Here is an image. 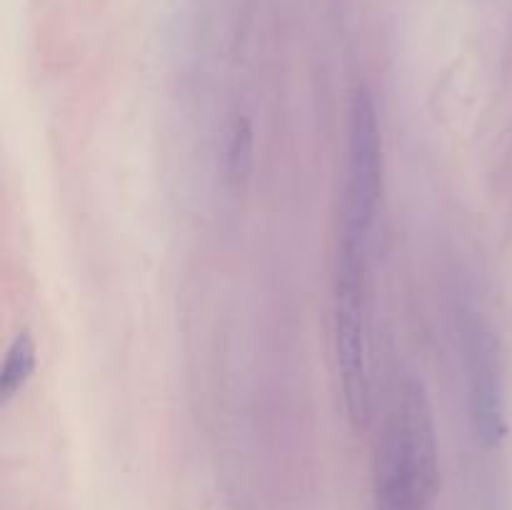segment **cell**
Listing matches in <instances>:
<instances>
[{
    "mask_svg": "<svg viewBox=\"0 0 512 510\" xmlns=\"http://www.w3.org/2000/svg\"><path fill=\"white\" fill-rule=\"evenodd\" d=\"M440 458L433 410L423 385L405 380L375 445V510H428L438 493Z\"/></svg>",
    "mask_w": 512,
    "mask_h": 510,
    "instance_id": "obj_1",
    "label": "cell"
},
{
    "mask_svg": "<svg viewBox=\"0 0 512 510\" xmlns=\"http://www.w3.org/2000/svg\"><path fill=\"white\" fill-rule=\"evenodd\" d=\"M458 350L463 358L468 418L480 448L495 450L508 438V390H505L503 350L488 313L478 300L465 295L455 310Z\"/></svg>",
    "mask_w": 512,
    "mask_h": 510,
    "instance_id": "obj_4",
    "label": "cell"
},
{
    "mask_svg": "<svg viewBox=\"0 0 512 510\" xmlns=\"http://www.w3.org/2000/svg\"><path fill=\"white\" fill-rule=\"evenodd\" d=\"M333 350L343 413L355 430L373 410L370 380V260L338 253L333 275Z\"/></svg>",
    "mask_w": 512,
    "mask_h": 510,
    "instance_id": "obj_3",
    "label": "cell"
},
{
    "mask_svg": "<svg viewBox=\"0 0 512 510\" xmlns=\"http://www.w3.org/2000/svg\"><path fill=\"white\" fill-rule=\"evenodd\" d=\"M35 365H38V345L28 330H20L5 350L3 373H0V395L5 405L13 403L28 388L35 375Z\"/></svg>",
    "mask_w": 512,
    "mask_h": 510,
    "instance_id": "obj_5",
    "label": "cell"
},
{
    "mask_svg": "<svg viewBox=\"0 0 512 510\" xmlns=\"http://www.w3.org/2000/svg\"><path fill=\"white\" fill-rule=\"evenodd\" d=\"M385 190L383 128L373 93L365 85L353 90L345 138L343 190H340L338 250L370 258Z\"/></svg>",
    "mask_w": 512,
    "mask_h": 510,
    "instance_id": "obj_2",
    "label": "cell"
},
{
    "mask_svg": "<svg viewBox=\"0 0 512 510\" xmlns=\"http://www.w3.org/2000/svg\"><path fill=\"white\" fill-rule=\"evenodd\" d=\"M253 125L248 118H235L230 125L228 145H225V173L233 183H240L250 175L253 168Z\"/></svg>",
    "mask_w": 512,
    "mask_h": 510,
    "instance_id": "obj_6",
    "label": "cell"
}]
</instances>
